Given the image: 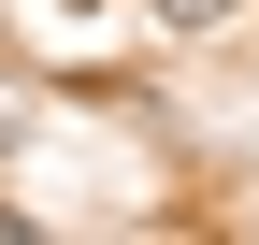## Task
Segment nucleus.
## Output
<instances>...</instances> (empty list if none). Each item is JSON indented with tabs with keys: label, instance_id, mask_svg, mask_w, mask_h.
Wrapping results in <instances>:
<instances>
[{
	"label": "nucleus",
	"instance_id": "1",
	"mask_svg": "<svg viewBox=\"0 0 259 245\" xmlns=\"http://www.w3.org/2000/svg\"><path fill=\"white\" fill-rule=\"evenodd\" d=\"M158 15H173V29H216V15H245V0H158Z\"/></svg>",
	"mask_w": 259,
	"mask_h": 245
}]
</instances>
